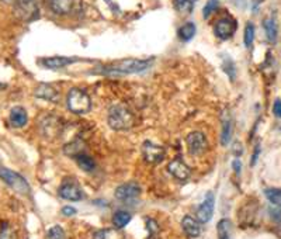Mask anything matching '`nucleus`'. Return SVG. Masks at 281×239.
<instances>
[{
	"instance_id": "f03ea898",
	"label": "nucleus",
	"mask_w": 281,
	"mask_h": 239,
	"mask_svg": "<svg viewBox=\"0 0 281 239\" xmlns=\"http://www.w3.org/2000/svg\"><path fill=\"white\" fill-rule=\"evenodd\" d=\"M150 60H124L115 63H111L103 68V73L110 75H130V73H139L149 68Z\"/></svg>"
},
{
	"instance_id": "f704fd0d",
	"label": "nucleus",
	"mask_w": 281,
	"mask_h": 239,
	"mask_svg": "<svg viewBox=\"0 0 281 239\" xmlns=\"http://www.w3.org/2000/svg\"><path fill=\"white\" fill-rule=\"evenodd\" d=\"M259 152H260V148H259V145L256 146V149H255V154H253V158H252V165H255L257 160V155H259Z\"/></svg>"
},
{
	"instance_id": "9d476101",
	"label": "nucleus",
	"mask_w": 281,
	"mask_h": 239,
	"mask_svg": "<svg viewBox=\"0 0 281 239\" xmlns=\"http://www.w3.org/2000/svg\"><path fill=\"white\" fill-rule=\"evenodd\" d=\"M214 204H215V200H214V194L209 191L206 196V200L201 203V205L198 207L197 210V219L203 224L206 222H209L211 218H212V214H214Z\"/></svg>"
},
{
	"instance_id": "393cba45",
	"label": "nucleus",
	"mask_w": 281,
	"mask_h": 239,
	"mask_svg": "<svg viewBox=\"0 0 281 239\" xmlns=\"http://www.w3.org/2000/svg\"><path fill=\"white\" fill-rule=\"evenodd\" d=\"M76 162H77V165L82 167L83 170H86V172H92V170L94 169V162H93V159H92L90 156L86 155V154L76 156Z\"/></svg>"
},
{
	"instance_id": "c85d7f7f",
	"label": "nucleus",
	"mask_w": 281,
	"mask_h": 239,
	"mask_svg": "<svg viewBox=\"0 0 281 239\" xmlns=\"http://www.w3.org/2000/svg\"><path fill=\"white\" fill-rule=\"evenodd\" d=\"M264 194L270 203L281 204V189H266Z\"/></svg>"
},
{
	"instance_id": "b1692460",
	"label": "nucleus",
	"mask_w": 281,
	"mask_h": 239,
	"mask_svg": "<svg viewBox=\"0 0 281 239\" xmlns=\"http://www.w3.org/2000/svg\"><path fill=\"white\" fill-rule=\"evenodd\" d=\"M174 7L180 14H190L193 12L194 7V1L193 0H174Z\"/></svg>"
},
{
	"instance_id": "7ed1b4c3",
	"label": "nucleus",
	"mask_w": 281,
	"mask_h": 239,
	"mask_svg": "<svg viewBox=\"0 0 281 239\" xmlns=\"http://www.w3.org/2000/svg\"><path fill=\"white\" fill-rule=\"evenodd\" d=\"M68 108L75 114H85L92 108V100L82 89H71L68 93Z\"/></svg>"
},
{
	"instance_id": "4468645a",
	"label": "nucleus",
	"mask_w": 281,
	"mask_h": 239,
	"mask_svg": "<svg viewBox=\"0 0 281 239\" xmlns=\"http://www.w3.org/2000/svg\"><path fill=\"white\" fill-rule=\"evenodd\" d=\"M49 9L55 14H69L74 10L75 0H48Z\"/></svg>"
},
{
	"instance_id": "9b49d317",
	"label": "nucleus",
	"mask_w": 281,
	"mask_h": 239,
	"mask_svg": "<svg viewBox=\"0 0 281 239\" xmlns=\"http://www.w3.org/2000/svg\"><path fill=\"white\" fill-rule=\"evenodd\" d=\"M141 194V187L131 181V183H125L120 187H117L115 190V197L121 201H130V200H134L138 196Z\"/></svg>"
},
{
	"instance_id": "2eb2a0df",
	"label": "nucleus",
	"mask_w": 281,
	"mask_h": 239,
	"mask_svg": "<svg viewBox=\"0 0 281 239\" xmlns=\"http://www.w3.org/2000/svg\"><path fill=\"white\" fill-rule=\"evenodd\" d=\"M182 227H183V231L190 237V238H197L200 237L201 234V227H200V221L190 217V215H186L182 221Z\"/></svg>"
},
{
	"instance_id": "0eeeda50",
	"label": "nucleus",
	"mask_w": 281,
	"mask_h": 239,
	"mask_svg": "<svg viewBox=\"0 0 281 239\" xmlns=\"http://www.w3.org/2000/svg\"><path fill=\"white\" fill-rule=\"evenodd\" d=\"M142 155L145 158V160L149 162V163H159V162H162L165 159L166 152L159 145L147 141L142 145Z\"/></svg>"
},
{
	"instance_id": "39448f33",
	"label": "nucleus",
	"mask_w": 281,
	"mask_h": 239,
	"mask_svg": "<svg viewBox=\"0 0 281 239\" xmlns=\"http://www.w3.org/2000/svg\"><path fill=\"white\" fill-rule=\"evenodd\" d=\"M0 179L6 181L13 190H16L20 194H28L30 193V186L27 183V180L20 176L19 173L9 170L6 167H0Z\"/></svg>"
},
{
	"instance_id": "7c9ffc66",
	"label": "nucleus",
	"mask_w": 281,
	"mask_h": 239,
	"mask_svg": "<svg viewBox=\"0 0 281 239\" xmlns=\"http://www.w3.org/2000/svg\"><path fill=\"white\" fill-rule=\"evenodd\" d=\"M218 4H220V1L218 0H208L207 4H206V7H204V10H203V16H204V19H208L209 16H211V13H214L217 10V7H218Z\"/></svg>"
},
{
	"instance_id": "2f4dec72",
	"label": "nucleus",
	"mask_w": 281,
	"mask_h": 239,
	"mask_svg": "<svg viewBox=\"0 0 281 239\" xmlns=\"http://www.w3.org/2000/svg\"><path fill=\"white\" fill-rule=\"evenodd\" d=\"M273 114H274L276 117L281 119V100L280 99H277V100L274 101V104H273Z\"/></svg>"
},
{
	"instance_id": "f3484780",
	"label": "nucleus",
	"mask_w": 281,
	"mask_h": 239,
	"mask_svg": "<svg viewBox=\"0 0 281 239\" xmlns=\"http://www.w3.org/2000/svg\"><path fill=\"white\" fill-rule=\"evenodd\" d=\"M36 96L39 97V99L49 100V101H58V99H59L58 90H56L52 84L48 83L39 84L37 89H36Z\"/></svg>"
},
{
	"instance_id": "cd10ccee",
	"label": "nucleus",
	"mask_w": 281,
	"mask_h": 239,
	"mask_svg": "<svg viewBox=\"0 0 281 239\" xmlns=\"http://www.w3.org/2000/svg\"><path fill=\"white\" fill-rule=\"evenodd\" d=\"M222 69L229 76L231 80L235 79V76H236V68H235V63H233V60H231V58H225V60H224V62H222Z\"/></svg>"
},
{
	"instance_id": "a878e982",
	"label": "nucleus",
	"mask_w": 281,
	"mask_h": 239,
	"mask_svg": "<svg viewBox=\"0 0 281 239\" xmlns=\"http://www.w3.org/2000/svg\"><path fill=\"white\" fill-rule=\"evenodd\" d=\"M244 41L246 48H250L253 45V41H255V25L252 23H247L246 27H244Z\"/></svg>"
},
{
	"instance_id": "5701e85b",
	"label": "nucleus",
	"mask_w": 281,
	"mask_h": 239,
	"mask_svg": "<svg viewBox=\"0 0 281 239\" xmlns=\"http://www.w3.org/2000/svg\"><path fill=\"white\" fill-rule=\"evenodd\" d=\"M130 221H131V215L125 213V211H117L112 217V224H114V227L118 228V229L125 227Z\"/></svg>"
},
{
	"instance_id": "f257e3e1",
	"label": "nucleus",
	"mask_w": 281,
	"mask_h": 239,
	"mask_svg": "<svg viewBox=\"0 0 281 239\" xmlns=\"http://www.w3.org/2000/svg\"><path fill=\"white\" fill-rule=\"evenodd\" d=\"M135 124L132 113L124 104H115L109 111V125L115 131H125L132 128Z\"/></svg>"
},
{
	"instance_id": "1a4fd4ad",
	"label": "nucleus",
	"mask_w": 281,
	"mask_h": 239,
	"mask_svg": "<svg viewBox=\"0 0 281 239\" xmlns=\"http://www.w3.org/2000/svg\"><path fill=\"white\" fill-rule=\"evenodd\" d=\"M236 21L232 17H225L221 19L218 23L215 24V36L221 38V40H229L231 37L235 34L236 31Z\"/></svg>"
},
{
	"instance_id": "bb28decb",
	"label": "nucleus",
	"mask_w": 281,
	"mask_h": 239,
	"mask_svg": "<svg viewBox=\"0 0 281 239\" xmlns=\"http://www.w3.org/2000/svg\"><path fill=\"white\" fill-rule=\"evenodd\" d=\"M218 239H229V229H231V222L228 219H221L218 222Z\"/></svg>"
},
{
	"instance_id": "72a5a7b5",
	"label": "nucleus",
	"mask_w": 281,
	"mask_h": 239,
	"mask_svg": "<svg viewBox=\"0 0 281 239\" xmlns=\"http://www.w3.org/2000/svg\"><path fill=\"white\" fill-rule=\"evenodd\" d=\"M241 167H242V165H241V160H233V169H235V172L236 173H241Z\"/></svg>"
},
{
	"instance_id": "ddd939ff",
	"label": "nucleus",
	"mask_w": 281,
	"mask_h": 239,
	"mask_svg": "<svg viewBox=\"0 0 281 239\" xmlns=\"http://www.w3.org/2000/svg\"><path fill=\"white\" fill-rule=\"evenodd\" d=\"M77 62V58H69V57H51L41 60V65L48 68V69H61L68 65H72Z\"/></svg>"
},
{
	"instance_id": "dca6fc26",
	"label": "nucleus",
	"mask_w": 281,
	"mask_h": 239,
	"mask_svg": "<svg viewBox=\"0 0 281 239\" xmlns=\"http://www.w3.org/2000/svg\"><path fill=\"white\" fill-rule=\"evenodd\" d=\"M232 119L228 111H224L222 114V132H221V143L228 145L232 138Z\"/></svg>"
},
{
	"instance_id": "6e6552de",
	"label": "nucleus",
	"mask_w": 281,
	"mask_h": 239,
	"mask_svg": "<svg viewBox=\"0 0 281 239\" xmlns=\"http://www.w3.org/2000/svg\"><path fill=\"white\" fill-rule=\"evenodd\" d=\"M59 196L69 201H79L83 199V191L74 180H66L59 189Z\"/></svg>"
},
{
	"instance_id": "c756f323",
	"label": "nucleus",
	"mask_w": 281,
	"mask_h": 239,
	"mask_svg": "<svg viewBox=\"0 0 281 239\" xmlns=\"http://www.w3.org/2000/svg\"><path fill=\"white\" fill-rule=\"evenodd\" d=\"M47 239H66L63 228L59 227V225L49 228L48 234H47Z\"/></svg>"
},
{
	"instance_id": "20e7f679",
	"label": "nucleus",
	"mask_w": 281,
	"mask_h": 239,
	"mask_svg": "<svg viewBox=\"0 0 281 239\" xmlns=\"http://www.w3.org/2000/svg\"><path fill=\"white\" fill-rule=\"evenodd\" d=\"M37 0H16L14 14L21 21H33L38 17Z\"/></svg>"
},
{
	"instance_id": "6ab92c4d",
	"label": "nucleus",
	"mask_w": 281,
	"mask_h": 239,
	"mask_svg": "<svg viewBox=\"0 0 281 239\" xmlns=\"http://www.w3.org/2000/svg\"><path fill=\"white\" fill-rule=\"evenodd\" d=\"M263 27L266 31V37L271 44H274L277 41V36H279V28H277V23L274 19H266L263 21Z\"/></svg>"
},
{
	"instance_id": "c9c22d12",
	"label": "nucleus",
	"mask_w": 281,
	"mask_h": 239,
	"mask_svg": "<svg viewBox=\"0 0 281 239\" xmlns=\"http://www.w3.org/2000/svg\"><path fill=\"white\" fill-rule=\"evenodd\" d=\"M0 1H3V3H6V4H14L16 0H0Z\"/></svg>"
},
{
	"instance_id": "423d86ee",
	"label": "nucleus",
	"mask_w": 281,
	"mask_h": 239,
	"mask_svg": "<svg viewBox=\"0 0 281 239\" xmlns=\"http://www.w3.org/2000/svg\"><path fill=\"white\" fill-rule=\"evenodd\" d=\"M186 143L188 148V154L191 156H201L208 148L206 135L200 131L190 132L186 138Z\"/></svg>"
},
{
	"instance_id": "412c9836",
	"label": "nucleus",
	"mask_w": 281,
	"mask_h": 239,
	"mask_svg": "<svg viewBox=\"0 0 281 239\" xmlns=\"http://www.w3.org/2000/svg\"><path fill=\"white\" fill-rule=\"evenodd\" d=\"M93 239H122V234L120 232V229H100L97 231L94 235H93Z\"/></svg>"
},
{
	"instance_id": "a211bd4d",
	"label": "nucleus",
	"mask_w": 281,
	"mask_h": 239,
	"mask_svg": "<svg viewBox=\"0 0 281 239\" xmlns=\"http://www.w3.org/2000/svg\"><path fill=\"white\" fill-rule=\"evenodd\" d=\"M27 121H28V116L23 107H14L10 111V122H12L13 127L21 128L27 124Z\"/></svg>"
},
{
	"instance_id": "f8f14e48",
	"label": "nucleus",
	"mask_w": 281,
	"mask_h": 239,
	"mask_svg": "<svg viewBox=\"0 0 281 239\" xmlns=\"http://www.w3.org/2000/svg\"><path fill=\"white\" fill-rule=\"evenodd\" d=\"M168 170H169V173H170L173 178H176V179L180 180V181H186V180L190 178V175H191L190 167L187 166L183 160H180V159L171 160L170 163L168 165Z\"/></svg>"
},
{
	"instance_id": "473e14b6",
	"label": "nucleus",
	"mask_w": 281,
	"mask_h": 239,
	"mask_svg": "<svg viewBox=\"0 0 281 239\" xmlns=\"http://www.w3.org/2000/svg\"><path fill=\"white\" fill-rule=\"evenodd\" d=\"M62 214L66 215V217H71V215L76 214V210H75L74 207H63L62 208Z\"/></svg>"
},
{
	"instance_id": "e433bc0d",
	"label": "nucleus",
	"mask_w": 281,
	"mask_h": 239,
	"mask_svg": "<svg viewBox=\"0 0 281 239\" xmlns=\"http://www.w3.org/2000/svg\"><path fill=\"white\" fill-rule=\"evenodd\" d=\"M262 1H263V0H253V6H255V9H256L257 6H259V4H260Z\"/></svg>"
},
{
	"instance_id": "aec40b11",
	"label": "nucleus",
	"mask_w": 281,
	"mask_h": 239,
	"mask_svg": "<svg viewBox=\"0 0 281 239\" xmlns=\"http://www.w3.org/2000/svg\"><path fill=\"white\" fill-rule=\"evenodd\" d=\"M83 148H85L83 142H82L80 139H76V141H74V142L65 145V148H63V152H65L66 155L74 156V158H76V156H79V155H82V154H83Z\"/></svg>"
},
{
	"instance_id": "4be33fe9",
	"label": "nucleus",
	"mask_w": 281,
	"mask_h": 239,
	"mask_svg": "<svg viewBox=\"0 0 281 239\" xmlns=\"http://www.w3.org/2000/svg\"><path fill=\"white\" fill-rule=\"evenodd\" d=\"M194 36H196V24L191 23V21L183 24V25L179 28V37H180V40H183V41H190Z\"/></svg>"
}]
</instances>
